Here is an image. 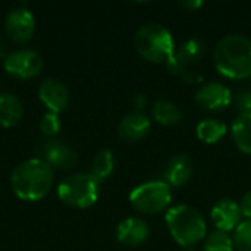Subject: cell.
<instances>
[{
  "label": "cell",
  "mask_w": 251,
  "mask_h": 251,
  "mask_svg": "<svg viewBox=\"0 0 251 251\" xmlns=\"http://www.w3.org/2000/svg\"><path fill=\"white\" fill-rule=\"evenodd\" d=\"M213 60L216 69L226 78L246 79L251 76V40L243 34H229L219 40Z\"/></svg>",
  "instance_id": "7a4b0ae2"
},
{
  "label": "cell",
  "mask_w": 251,
  "mask_h": 251,
  "mask_svg": "<svg viewBox=\"0 0 251 251\" xmlns=\"http://www.w3.org/2000/svg\"><path fill=\"white\" fill-rule=\"evenodd\" d=\"M7 54H9V53H7V46H6L4 40H3V38H0V59H3V60H4V57H6Z\"/></svg>",
  "instance_id": "f546056e"
},
{
  "label": "cell",
  "mask_w": 251,
  "mask_h": 251,
  "mask_svg": "<svg viewBox=\"0 0 251 251\" xmlns=\"http://www.w3.org/2000/svg\"><path fill=\"white\" fill-rule=\"evenodd\" d=\"M24 115L21 100L9 93H0V125L4 128L15 126L19 124Z\"/></svg>",
  "instance_id": "e0dca14e"
},
{
  "label": "cell",
  "mask_w": 251,
  "mask_h": 251,
  "mask_svg": "<svg viewBox=\"0 0 251 251\" xmlns=\"http://www.w3.org/2000/svg\"><path fill=\"white\" fill-rule=\"evenodd\" d=\"M6 34L16 43H26L35 31V18L26 7H16L10 10L4 19Z\"/></svg>",
  "instance_id": "8fae6325"
},
{
  "label": "cell",
  "mask_w": 251,
  "mask_h": 251,
  "mask_svg": "<svg viewBox=\"0 0 251 251\" xmlns=\"http://www.w3.org/2000/svg\"><path fill=\"white\" fill-rule=\"evenodd\" d=\"M134 46L141 57L153 63H166L176 47L171 31L154 22L146 24L137 31Z\"/></svg>",
  "instance_id": "277c9868"
},
{
  "label": "cell",
  "mask_w": 251,
  "mask_h": 251,
  "mask_svg": "<svg viewBox=\"0 0 251 251\" xmlns=\"http://www.w3.org/2000/svg\"><path fill=\"white\" fill-rule=\"evenodd\" d=\"M113 169H115V156L112 150L100 149L93 157L90 174L94 176L97 182H101L112 175Z\"/></svg>",
  "instance_id": "ffe728a7"
},
{
  "label": "cell",
  "mask_w": 251,
  "mask_h": 251,
  "mask_svg": "<svg viewBox=\"0 0 251 251\" xmlns=\"http://www.w3.org/2000/svg\"><path fill=\"white\" fill-rule=\"evenodd\" d=\"M179 6L184 9H188V10H196V9L203 6V1H200V0H184L179 3Z\"/></svg>",
  "instance_id": "f1b7e54d"
},
{
  "label": "cell",
  "mask_w": 251,
  "mask_h": 251,
  "mask_svg": "<svg viewBox=\"0 0 251 251\" xmlns=\"http://www.w3.org/2000/svg\"><path fill=\"white\" fill-rule=\"evenodd\" d=\"M231 104L238 112V115L251 113V90L249 88H240L232 94Z\"/></svg>",
  "instance_id": "d4e9b609"
},
{
  "label": "cell",
  "mask_w": 251,
  "mask_h": 251,
  "mask_svg": "<svg viewBox=\"0 0 251 251\" xmlns=\"http://www.w3.org/2000/svg\"><path fill=\"white\" fill-rule=\"evenodd\" d=\"M151 115L156 122L165 126L176 125L182 119L181 107L169 100H157L151 107Z\"/></svg>",
  "instance_id": "d6986e66"
},
{
  "label": "cell",
  "mask_w": 251,
  "mask_h": 251,
  "mask_svg": "<svg viewBox=\"0 0 251 251\" xmlns=\"http://www.w3.org/2000/svg\"><path fill=\"white\" fill-rule=\"evenodd\" d=\"M184 251H196V250H193V249H185Z\"/></svg>",
  "instance_id": "4dcf8cb0"
},
{
  "label": "cell",
  "mask_w": 251,
  "mask_h": 251,
  "mask_svg": "<svg viewBox=\"0 0 251 251\" xmlns=\"http://www.w3.org/2000/svg\"><path fill=\"white\" fill-rule=\"evenodd\" d=\"M40 129L41 132L49 137V138H54L59 131H60V119H59V115L57 113H51V112H47L43 115L41 121H40Z\"/></svg>",
  "instance_id": "cb8c5ba5"
},
{
  "label": "cell",
  "mask_w": 251,
  "mask_h": 251,
  "mask_svg": "<svg viewBox=\"0 0 251 251\" xmlns=\"http://www.w3.org/2000/svg\"><path fill=\"white\" fill-rule=\"evenodd\" d=\"M165 221L172 238L181 247L190 249L206 238L207 226L203 215L188 204L171 207L165 215Z\"/></svg>",
  "instance_id": "3957f363"
},
{
  "label": "cell",
  "mask_w": 251,
  "mask_h": 251,
  "mask_svg": "<svg viewBox=\"0 0 251 251\" xmlns=\"http://www.w3.org/2000/svg\"><path fill=\"white\" fill-rule=\"evenodd\" d=\"M234 249L237 251H251V219L243 221L234 231Z\"/></svg>",
  "instance_id": "603a6c76"
},
{
  "label": "cell",
  "mask_w": 251,
  "mask_h": 251,
  "mask_svg": "<svg viewBox=\"0 0 251 251\" xmlns=\"http://www.w3.org/2000/svg\"><path fill=\"white\" fill-rule=\"evenodd\" d=\"M54 182V169L40 157L19 163L10 175V187L15 196L24 201L44 199Z\"/></svg>",
  "instance_id": "6da1fadb"
},
{
  "label": "cell",
  "mask_w": 251,
  "mask_h": 251,
  "mask_svg": "<svg viewBox=\"0 0 251 251\" xmlns=\"http://www.w3.org/2000/svg\"><path fill=\"white\" fill-rule=\"evenodd\" d=\"M234 240L229 234L215 231L204 240V251H234Z\"/></svg>",
  "instance_id": "7402d4cb"
},
{
  "label": "cell",
  "mask_w": 251,
  "mask_h": 251,
  "mask_svg": "<svg viewBox=\"0 0 251 251\" xmlns=\"http://www.w3.org/2000/svg\"><path fill=\"white\" fill-rule=\"evenodd\" d=\"M4 71L19 79H29L41 74L44 60L40 53L31 49H19L10 51L3 60Z\"/></svg>",
  "instance_id": "52a82bcc"
},
{
  "label": "cell",
  "mask_w": 251,
  "mask_h": 251,
  "mask_svg": "<svg viewBox=\"0 0 251 251\" xmlns=\"http://www.w3.org/2000/svg\"><path fill=\"white\" fill-rule=\"evenodd\" d=\"M38 97L41 103L51 113H60L69 104V90L56 78H46L38 87Z\"/></svg>",
  "instance_id": "7c38bea8"
},
{
  "label": "cell",
  "mask_w": 251,
  "mask_h": 251,
  "mask_svg": "<svg viewBox=\"0 0 251 251\" xmlns=\"http://www.w3.org/2000/svg\"><path fill=\"white\" fill-rule=\"evenodd\" d=\"M212 221L218 231L229 234L231 231H235L238 225L243 222V213L240 209V203H237L232 199H222L219 200L212 212H210Z\"/></svg>",
  "instance_id": "4fadbf2b"
},
{
  "label": "cell",
  "mask_w": 251,
  "mask_h": 251,
  "mask_svg": "<svg viewBox=\"0 0 251 251\" xmlns=\"http://www.w3.org/2000/svg\"><path fill=\"white\" fill-rule=\"evenodd\" d=\"M150 118L144 112L134 110L121 119L118 125V134L126 141H138L150 132Z\"/></svg>",
  "instance_id": "9a60e30c"
},
{
  "label": "cell",
  "mask_w": 251,
  "mask_h": 251,
  "mask_svg": "<svg viewBox=\"0 0 251 251\" xmlns=\"http://www.w3.org/2000/svg\"><path fill=\"white\" fill-rule=\"evenodd\" d=\"M240 209H241V213L244 218L251 219V190L243 196V199L240 201Z\"/></svg>",
  "instance_id": "484cf974"
},
{
  "label": "cell",
  "mask_w": 251,
  "mask_h": 251,
  "mask_svg": "<svg viewBox=\"0 0 251 251\" xmlns=\"http://www.w3.org/2000/svg\"><path fill=\"white\" fill-rule=\"evenodd\" d=\"M206 54V43L200 38H188L175 47V51L166 62V66L171 74L182 75L184 72L194 69V65L199 63Z\"/></svg>",
  "instance_id": "ba28073f"
},
{
  "label": "cell",
  "mask_w": 251,
  "mask_h": 251,
  "mask_svg": "<svg viewBox=\"0 0 251 251\" xmlns=\"http://www.w3.org/2000/svg\"><path fill=\"white\" fill-rule=\"evenodd\" d=\"M41 157L53 169H71L78 162V154L68 143L57 138H49L43 141L40 149Z\"/></svg>",
  "instance_id": "30bf717a"
},
{
  "label": "cell",
  "mask_w": 251,
  "mask_h": 251,
  "mask_svg": "<svg viewBox=\"0 0 251 251\" xmlns=\"http://www.w3.org/2000/svg\"><path fill=\"white\" fill-rule=\"evenodd\" d=\"M196 103L207 112H221L232 101V91L222 82L210 81L196 91Z\"/></svg>",
  "instance_id": "9c48e42d"
},
{
  "label": "cell",
  "mask_w": 251,
  "mask_h": 251,
  "mask_svg": "<svg viewBox=\"0 0 251 251\" xmlns=\"http://www.w3.org/2000/svg\"><path fill=\"white\" fill-rule=\"evenodd\" d=\"M99 187L100 182H97L90 172L72 174L60 181L57 187V196L71 207L87 209L97 201Z\"/></svg>",
  "instance_id": "5b68a950"
},
{
  "label": "cell",
  "mask_w": 251,
  "mask_h": 251,
  "mask_svg": "<svg viewBox=\"0 0 251 251\" xmlns=\"http://www.w3.org/2000/svg\"><path fill=\"white\" fill-rule=\"evenodd\" d=\"M132 104H134L135 110L143 112V109H144L146 104H147V97H146L143 93H137V94L132 97Z\"/></svg>",
  "instance_id": "83f0119b"
},
{
  "label": "cell",
  "mask_w": 251,
  "mask_h": 251,
  "mask_svg": "<svg viewBox=\"0 0 251 251\" xmlns=\"http://www.w3.org/2000/svg\"><path fill=\"white\" fill-rule=\"evenodd\" d=\"M226 125L215 118L203 119L197 125V137L206 144H216L226 135Z\"/></svg>",
  "instance_id": "44dd1931"
},
{
  "label": "cell",
  "mask_w": 251,
  "mask_h": 251,
  "mask_svg": "<svg viewBox=\"0 0 251 251\" xmlns=\"http://www.w3.org/2000/svg\"><path fill=\"white\" fill-rule=\"evenodd\" d=\"M231 135L235 146L246 154H251V113L238 115L231 125Z\"/></svg>",
  "instance_id": "ac0fdd59"
},
{
  "label": "cell",
  "mask_w": 251,
  "mask_h": 251,
  "mask_svg": "<svg viewBox=\"0 0 251 251\" xmlns=\"http://www.w3.org/2000/svg\"><path fill=\"white\" fill-rule=\"evenodd\" d=\"M181 76H182L187 82H190V84H197V82H201V81H203V75H201L199 71H196V69H190V71L184 72Z\"/></svg>",
  "instance_id": "4316f807"
},
{
  "label": "cell",
  "mask_w": 251,
  "mask_h": 251,
  "mask_svg": "<svg viewBox=\"0 0 251 251\" xmlns=\"http://www.w3.org/2000/svg\"><path fill=\"white\" fill-rule=\"evenodd\" d=\"M193 176V163L187 154H176L169 159L163 169V181L169 187H182Z\"/></svg>",
  "instance_id": "2e32d148"
},
{
  "label": "cell",
  "mask_w": 251,
  "mask_h": 251,
  "mask_svg": "<svg viewBox=\"0 0 251 251\" xmlns=\"http://www.w3.org/2000/svg\"><path fill=\"white\" fill-rule=\"evenodd\" d=\"M171 201L172 191L163 179L147 181L129 193V203L132 207L146 215H154L166 210Z\"/></svg>",
  "instance_id": "8992f818"
},
{
  "label": "cell",
  "mask_w": 251,
  "mask_h": 251,
  "mask_svg": "<svg viewBox=\"0 0 251 251\" xmlns=\"http://www.w3.org/2000/svg\"><path fill=\"white\" fill-rule=\"evenodd\" d=\"M149 235H150L149 224L138 216H129L124 219L122 222H119L116 228L118 241L129 247L141 246L143 243L147 241Z\"/></svg>",
  "instance_id": "5bb4252c"
}]
</instances>
